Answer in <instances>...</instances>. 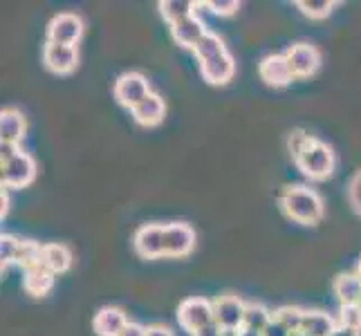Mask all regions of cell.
<instances>
[{"label":"cell","instance_id":"cell-1","mask_svg":"<svg viewBox=\"0 0 361 336\" xmlns=\"http://www.w3.org/2000/svg\"><path fill=\"white\" fill-rule=\"evenodd\" d=\"M279 202L283 213L298 224H317L326 213L321 195L310 186H288Z\"/></svg>","mask_w":361,"mask_h":336},{"label":"cell","instance_id":"cell-2","mask_svg":"<svg viewBox=\"0 0 361 336\" xmlns=\"http://www.w3.org/2000/svg\"><path fill=\"white\" fill-rule=\"evenodd\" d=\"M294 164L298 166V170H301L305 178L321 182V180H328L332 175L334 153L328 144H323L312 137V139L307 142V146L301 151V155L294 159Z\"/></svg>","mask_w":361,"mask_h":336},{"label":"cell","instance_id":"cell-3","mask_svg":"<svg viewBox=\"0 0 361 336\" xmlns=\"http://www.w3.org/2000/svg\"><path fill=\"white\" fill-rule=\"evenodd\" d=\"M115 99L117 104L133 110L137 104H142L144 99L151 94V83L142 72H123L121 77L115 81Z\"/></svg>","mask_w":361,"mask_h":336},{"label":"cell","instance_id":"cell-4","mask_svg":"<svg viewBox=\"0 0 361 336\" xmlns=\"http://www.w3.org/2000/svg\"><path fill=\"white\" fill-rule=\"evenodd\" d=\"M83 20L81 16L72 14V11H63V14H56L47 25V43L52 45H70L77 47V43L83 36Z\"/></svg>","mask_w":361,"mask_h":336},{"label":"cell","instance_id":"cell-5","mask_svg":"<svg viewBox=\"0 0 361 336\" xmlns=\"http://www.w3.org/2000/svg\"><path fill=\"white\" fill-rule=\"evenodd\" d=\"M178 323L186 332H197L214 323V301L207 298H186L178 307Z\"/></svg>","mask_w":361,"mask_h":336},{"label":"cell","instance_id":"cell-6","mask_svg":"<svg viewBox=\"0 0 361 336\" xmlns=\"http://www.w3.org/2000/svg\"><path fill=\"white\" fill-rule=\"evenodd\" d=\"M195 247V229L186 222L164 224V256L166 258H184Z\"/></svg>","mask_w":361,"mask_h":336},{"label":"cell","instance_id":"cell-7","mask_svg":"<svg viewBox=\"0 0 361 336\" xmlns=\"http://www.w3.org/2000/svg\"><path fill=\"white\" fill-rule=\"evenodd\" d=\"M135 254L144 260H155L164 256V224H144L133 235Z\"/></svg>","mask_w":361,"mask_h":336},{"label":"cell","instance_id":"cell-8","mask_svg":"<svg viewBox=\"0 0 361 336\" xmlns=\"http://www.w3.org/2000/svg\"><path fill=\"white\" fill-rule=\"evenodd\" d=\"M245 307H247V303L243 301V298L233 296V294L218 296L214 301V321L225 332L227 330H243Z\"/></svg>","mask_w":361,"mask_h":336},{"label":"cell","instance_id":"cell-9","mask_svg":"<svg viewBox=\"0 0 361 336\" xmlns=\"http://www.w3.org/2000/svg\"><path fill=\"white\" fill-rule=\"evenodd\" d=\"M285 56L290 61L294 79L312 77L321 66V52L312 43H294L288 52H285Z\"/></svg>","mask_w":361,"mask_h":336},{"label":"cell","instance_id":"cell-10","mask_svg":"<svg viewBox=\"0 0 361 336\" xmlns=\"http://www.w3.org/2000/svg\"><path fill=\"white\" fill-rule=\"evenodd\" d=\"M36 178V161L32 155L20 153L14 161L3 166V189H23Z\"/></svg>","mask_w":361,"mask_h":336},{"label":"cell","instance_id":"cell-11","mask_svg":"<svg viewBox=\"0 0 361 336\" xmlns=\"http://www.w3.org/2000/svg\"><path fill=\"white\" fill-rule=\"evenodd\" d=\"M258 74L267 85H271V88H285V85H290L292 79H294L290 61L285 54L265 56L263 61H260V66H258Z\"/></svg>","mask_w":361,"mask_h":336},{"label":"cell","instance_id":"cell-12","mask_svg":"<svg viewBox=\"0 0 361 336\" xmlns=\"http://www.w3.org/2000/svg\"><path fill=\"white\" fill-rule=\"evenodd\" d=\"M43 63L54 74H70L79 66V49L70 45H52L45 43L43 49Z\"/></svg>","mask_w":361,"mask_h":336},{"label":"cell","instance_id":"cell-13","mask_svg":"<svg viewBox=\"0 0 361 336\" xmlns=\"http://www.w3.org/2000/svg\"><path fill=\"white\" fill-rule=\"evenodd\" d=\"M202 79L209 85H225L233 79L235 74V61L229 52H222L214 58H207L200 63Z\"/></svg>","mask_w":361,"mask_h":336},{"label":"cell","instance_id":"cell-14","mask_svg":"<svg viewBox=\"0 0 361 336\" xmlns=\"http://www.w3.org/2000/svg\"><path fill=\"white\" fill-rule=\"evenodd\" d=\"M209 30L204 27V23L197 18L195 14L184 18L176 25H171V39L176 41V45H180L182 49H195V45L204 39V34Z\"/></svg>","mask_w":361,"mask_h":336},{"label":"cell","instance_id":"cell-15","mask_svg":"<svg viewBox=\"0 0 361 336\" xmlns=\"http://www.w3.org/2000/svg\"><path fill=\"white\" fill-rule=\"evenodd\" d=\"M130 115H133L135 123H140V126H144V128H153V126H159V123L164 121L166 104L157 92H151L142 104H137L130 110Z\"/></svg>","mask_w":361,"mask_h":336},{"label":"cell","instance_id":"cell-16","mask_svg":"<svg viewBox=\"0 0 361 336\" xmlns=\"http://www.w3.org/2000/svg\"><path fill=\"white\" fill-rule=\"evenodd\" d=\"M128 314L123 312L121 307H115V305H108V307H102L99 312L94 314V332L99 336H119L123 330L128 325Z\"/></svg>","mask_w":361,"mask_h":336},{"label":"cell","instance_id":"cell-17","mask_svg":"<svg viewBox=\"0 0 361 336\" xmlns=\"http://www.w3.org/2000/svg\"><path fill=\"white\" fill-rule=\"evenodd\" d=\"M23 287L30 296L41 298V296L49 294V290L54 287V273L49 271L43 263L25 267L23 269Z\"/></svg>","mask_w":361,"mask_h":336},{"label":"cell","instance_id":"cell-18","mask_svg":"<svg viewBox=\"0 0 361 336\" xmlns=\"http://www.w3.org/2000/svg\"><path fill=\"white\" fill-rule=\"evenodd\" d=\"M25 132H27V121H25L23 112L16 108H3L0 112V139L20 144Z\"/></svg>","mask_w":361,"mask_h":336},{"label":"cell","instance_id":"cell-19","mask_svg":"<svg viewBox=\"0 0 361 336\" xmlns=\"http://www.w3.org/2000/svg\"><path fill=\"white\" fill-rule=\"evenodd\" d=\"M337 328H339V323L334 321L328 312H323V309H305L301 334H305V336H330Z\"/></svg>","mask_w":361,"mask_h":336},{"label":"cell","instance_id":"cell-20","mask_svg":"<svg viewBox=\"0 0 361 336\" xmlns=\"http://www.w3.org/2000/svg\"><path fill=\"white\" fill-rule=\"evenodd\" d=\"M332 290L341 305H357L361 301V278L355 271L339 273V276L334 278Z\"/></svg>","mask_w":361,"mask_h":336},{"label":"cell","instance_id":"cell-21","mask_svg":"<svg viewBox=\"0 0 361 336\" xmlns=\"http://www.w3.org/2000/svg\"><path fill=\"white\" fill-rule=\"evenodd\" d=\"M43 265L54 273H66L72 267V251L66 244L49 242L43 244Z\"/></svg>","mask_w":361,"mask_h":336},{"label":"cell","instance_id":"cell-22","mask_svg":"<svg viewBox=\"0 0 361 336\" xmlns=\"http://www.w3.org/2000/svg\"><path fill=\"white\" fill-rule=\"evenodd\" d=\"M157 7H159L161 18H164L169 25H176L184 18L193 16L197 3H191V0H161Z\"/></svg>","mask_w":361,"mask_h":336},{"label":"cell","instance_id":"cell-23","mask_svg":"<svg viewBox=\"0 0 361 336\" xmlns=\"http://www.w3.org/2000/svg\"><path fill=\"white\" fill-rule=\"evenodd\" d=\"M274 318V312L271 309H267L263 303H247L245 307V323L243 328L247 330H256V332H263L269 321Z\"/></svg>","mask_w":361,"mask_h":336},{"label":"cell","instance_id":"cell-24","mask_svg":"<svg viewBox=\"0 0 361 336\" xmlns=\"http://www.w3.org/2000/svg\"><path fill=\"white\" fill-rule=\"evenodd\" d=\"M222 52H227V47H225V41L220 39L218 34H214V32H207L204 34V39L195 45V49H193V54H195V58L200 61H207V58H214V56H218V54H222Z\"/></svg>","mask_w":361,"mask_h":336},{"label":"cell","instance_id":"cell-25","mask_svg":"<svg viewBox=\"0 0 361 336\" xmlns=\"http://www.w3.org/2000/svg\"><path fill=\"white\" fill-rule=\"evenodd\" d=\"M20 254H23V240L16 238L11 233L0 235V260H3V267L20 263Z\"/></svg>","mask_w":361,"mask_h":336},{"label":"cell","instance_id":"cell-26","mask_svg":"<svg viewBox=\"0 0 361 336\" xmlns=\"http://www.w3.org/2000/svg\"><path fill=\"white\" fill-rule=\"evenodd\" d=\"M296 7L301 9L307 18L323 20L332 14V9L337 7V3H332V0H298Z\"/></svg>","mask_w":361,"mask_h":336},{"label":"cell","instance_id":"cell-27","mask_svg":"<svg viewBox=\"0 0 361 336\" xmlns=\"http://www.w3.org/2000/svg\"><path fill=\"white\" fill-rule=\"evenodd\" d=\"M274 316H276L283 323V325L294 334V332H301L305 309L303 307H296V305H283L279 309H274Z\"/></svg>","mask_w":361,"mask_h":336},{"label":"cell","instance_id":"cell-28","mask_svg":"<svg viewBox=\"0 0 361 336\" xmlns=\"http://www.w3.org/2000/svg\"><path fill=\"white\" fill-rule=\"evenodd\" d=\"M339 328L353 330V332H361V305H341L339 307Z\"/></svg>","mask_w":361,"mask_h":336},{"label":"cell","instance_id":"cell-29","mask_svg":"<svg viewBox=\"0 0 361 336\" xmlns=\"http://www.w3.org/2000/svg\"><path fill=\"white\" fill-rule=\"evenodd\" d=\"M204 7L214 11L216 16H233L240 9V3L238 0H209Z\"/></svg>","mask_w":361,"mask_h":336},{"label":"cell","instance_id":"cell-30","mask_svg":"<svg viewBox=\"0 0 361 336\" xmlns=\"http://www.w3.org/2000/svg\"><path fill=\"white\" fill-rule=\"evenodd\" d=\"M312 139L307 132H303V130H294L292 135H290V153H292V157L296 159L298 155H301V151L307 146V142Z\"/></svg>","mask_w":361,"mask_h":336},{"label":"cell","instance_id":"cell-31","mask_svg":"<svg viewBox=\"0 0 361 336\" xmlns=\"http://www.w3.org/2000/svg\"><path fill=\"white\" fill-rule=\"evenodd\" d=\"M20 146L18 144H11V142H0V164H9L20 155Z\"/></svg>","mask_w":361,"mask_h":336},{"label":"cell","instance_id":"cell-32","mask_svg":"<svg viewBox=\"0 0 361 336\" xmlns=\"http://www.w3.org/2000/svg\"><path fill=\"white\" fill-rule=\"evenodd\" d=\"M263 336H292V332H290L288 328H285L276 316H274V318L269 321V325L263 330Z\"/></svg>","mask_w":361,"mask_h":336},{"label":"cell","instance_id":"cell-33","mask_svg":"<svg viewBox=\"0 0 361 336\" xmlns=\"http://www.w3.org/2000/svg\"><path fill=\"white\" fill-rule=\"evenodd\" d=\"M119 336H146V325H142V323L130 321L128 325H126V330H123Z\"/></svg>","mask_w":361,"mask_h":336},{"label":"cell","instance_id":"cell-34","mask_svg":"<svg viewBox=\"0 0 361 336\" xmlns=\"http://www.w3.org/2000/svg\"><path fill=\"white\" fill-rule=\"evenodd\" d=\"M222 332H225V330H222V328L218 325V323L214 321V323H209L207 328H202V330L193 332L191 336H222Z\"/></svg>","mask_w":361,"mask_h":336},{"label":"cell","instance_id":"cell-35","mask_svg":"<svg viewBox=\"0 0 361 336\" xmlns=\"http://www.w3.org/2000/svg\"><path fill=\"white\" fill-rule=\"evenodd\" d=\"M146 336H176V334H173L166 325H159V323H157V325H148L146 328Z\"/></svg>","mask_w":361,"mask_h":336},{"label":"cell","instance_id":"cell-36","mask_svg":"<svg viewBox=\"0 0 361 336\" xmlns=\"http://www.w3.org/2000/svg\"><path fill=\"white\" fill-rule=\"evenodd\" d=\"M330 336H359V332H353V330H345V328H337Z\"/></svg>","mask_w":361,"mask_h":336},{"label":"cell","instance_id":"cell-37","mask_svg":"<svg viewBox=\"0 0 361 336\" xmlns=\"http://www.w3.org/2000/svg\"><path fill=\"white\" fill-rule=\"evenodd\" d=\"M240 336H263V332H256V330H247V328H243V330H240Z\"/></svg>","mask_w":361,"mask_h":336},{"label":"cell","instance_id":"cell-38","mask_svg":"<svg viewBox=\"0 0 361 336\" xmlns=\"http://www.w3.org/2000/svg\"><path fill=\"white\" fill-rule=\"evenodd\" d=\"M7 211H9V197H7V193L3 191V218L7 216Z\"/></svg>","mask_w":361,"mask_h":336},{"label":"cell","instance_id":"cell-39","mask_svg":"<svg viewBox=\"0 0 361 336\" xmlns=\"http://www.w3.org/2000/svg\"><path fill=\"white\" fill-rule=\"evenodd\" d=\"M222 336H240V330H227L222 332Z\"/></svg>","mask_w":361,"mask_h":336},{"label":"cell","instance_id":"cell-40","mask_svg":"<svg viewBox=\"0 0 361 336\" xmlns=\"http://www.w3.org/2000/svg\"><path fill=\"white\" fill-rule=\"evenodd\" d=\"M355 273L361 278V258H359V263H357V269H355Z\"/></svg>","mask_w":361,"mask_h":336},{"label":"cell","instance_id":"cell-41","mask_svg":"<svg viewBox=\"0 0 361 336\" xmlns=\"http://www.w3.org/2000/svg\"><path fill=\"white\" fill-rule=\"evenodd\" d=\"M292 336H305V334H301V332H294Z\"/></svg>","mask_w":361,"mask_h":336},{"label":"cell","instance_id":"cell-42","mask_svg":"<svg viewBox=\"0 0 361 336\" xmlns=\"http://www.w3.org/2000/svg\"><path fill=\"white\" fill-rule=\"evenodd\" d=\"M359 305H361V301H359Z\"/></svg>","mask_w":361,"mask_h":336}]
</instances>
